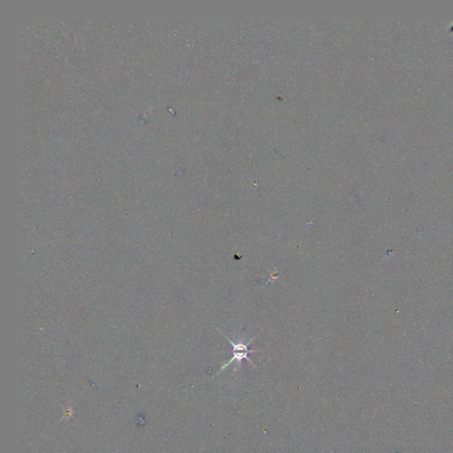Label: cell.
<instances>
[{
  "mask_svg": "<svg viewBox=\"0 0 453 453\" xmlns=\"http://www.w3.org/2000/svg\"><path fill=\"white\" fill-rule=\"evenodd\" d=\"M217 330H218V328H217ZM218 331H220V333H221V334H222V336L229 342V344H231L232 346H233V357H232V358H230L229 361L227 362L226 364L222 365V368L220 370V373L222 372L224 369L227 368L228 365L232 364L233 362H235V363H236V365H237V367L239 368V367L241 366V365H242V361L243 359L248 360L253 366H255L254 363L252 361V359H250V358H248V355L253 354V353L260 351H250L249 349H248V346H249L250 344H252V342H253V339L255 338L250 339L248 343H244V341H243L242 338H239L238 340L234 342V341L231 340L230 338H228L227 336L223 334L222 331H220V330H218Z\"/></svg>",
  "mask_w": 453,
  "mask_h": 453,
  "instance_id": "obj_1",
  "label": "cell"
}]
</instances>
